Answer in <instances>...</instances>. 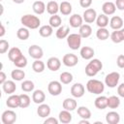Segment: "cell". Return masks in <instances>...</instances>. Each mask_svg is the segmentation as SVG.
<instances>
[{
	"instance_id": "d6a6232c",
	"label": "cell",
	"mask_w": 124,
	"mask_h": 124,
	"mask_svg": "<svg viewBox=\"0 0 124 124\" xmlns=\"http://www.w3.org/2000/svg\"><path fill=\"white\" fill-rule=\"evenodd\" d=\"M77 112H78V116L82 119H89L91 117V111L87 107H83V106L78 107Z\"/></svg>"
},
{
	"instance_id": "2e32d148",
	"label": "cell",
	"mask_w": 124,
	"mask_h": 124,
	"mask_svg": "<svg viewBox=\"0 0 124 124\" xmlns=\"http://www.w3.org/2000/svg\"><path fill=\"white\" fill-rule=\"evenodd\" d=\"M102 11H103V14L107 15V16H111L115 13L116 11V6L113 2H110V1H108V2H105L102 6Z\"/></svg>"
},
{
	"instance_id": "f6af8a7d",
	"label": "cell",
	"mask_w": 124,
	"mask_h": 124,
	"mask_svg": "<svg viewBox=\"0 0 124 124\" xmlns=\"http://www.w3.org/2000/svg\"><path fill=\"white\" fill-rule=\"evenodd\" d=\"M9 46H10L9 42L6 41V40H4V39H2L0 41V53L3 54L5 52H7L8 49H9Z\"/></svg>"
},
{
	"instance_id": "7dc6e473",
	"label": "cell",
	"mask_w": 124,
	"mask_h": 124,
	"mask_svg": "<svg viewBox=\"0 0 124 124\" xmlns=\"http://www.w3.org/2000/svg\"><path fill=\"white\" fill-rule=\"evenodd\" d=\"M59 119H56L54 117H46V119L44 121V124H58Z\"/></svg>"
},
{
	"instance_id": "681fc988",
	"label": "cell",
	"mask_w": 124,
	"mask_h": 124,
	"mask_svg": "<svg viewBox=\"0 0 124 124\" xmlns=\"http://www.w3.org/2000/svg\"><path fill=\"white\" fill-rule=\"evenodd\" d=\"M114 4L116 6V9L120 11H124V0H116Z\"/></svg>"
},
{
	"instance_id": "8d00e7d4",
	"label": "cell",
	"mask_w": 124,
	"mask_h": 124,
	"mask_svg": "<svg viewBox=\"0 0 124 124\" xmlns=\"http://www.w3.org/2000/svg\"><path fill=\"white\" fill-rule=\"evenodd\" d=\"M29 36H30V32H29L28 28H26V27H21L16 31V37L21 41L27 40L29 38Z\"/></svg>"
},
{
	"instance_id": "1f68e13d",
	"label": "cell",
	"mask_w": 124,
	"mask_h": 124,
	"mask_svg": "<svg viewBox=\"0 0 124 124\" xmlns=\"http://www.w3.org/2000/svg\"><path fill=\"white\" fill-rule=\"evenodd\" d=\"M46 12L49 14V15H56L58 12H59V5L56 1H49L47 4H46Z\"/></svg>"
},
{
	"instance_id": "ac0fdd59",
	"label": "cell",
	"mask_w": 124,
	"mask_h": 124,
	"mask_svg": "<svg viewBox=\"0 0 124 124\" xmlns=\"http://www.w3.org/2000/svg\"><path fill=\"white\" fill-rule=\"evenodd\" d=\"M32 100L35 104H43L46 100V94L43 90L41 89H37V90H34L33 94H32Z\"/></svg>"
},
{
	"instance_id": "c3c4849f",
	"label": "cell",
	"mask_w": 124,
	"mask_h": 124,
	"mask_svg": "<svg viewBox=\"0 0 124 124\" xmlns=\"http://www.w3.org/2000/svg\"><path fill=\"white\" fill-rule=\"evenodd\" d=\"M92 4V0H79V5L82 8H89Z\"/></svg>"
},
{
	"instance_id": "f1b7e54d",
	"label": "cell",
	"mask_w": 124,
	"mask_h": 124,
	"mask_svg": "<svg viewBox=\"0 0 124 124\" xmlns=\"http://www.w3.org/2000/svg\"><path fill=\"white\" fill-rule=\"evenodd\" d=\"M59 12L63 16H68L72 13V5L68 1H63L59 5Z\"/></svg>"
},
{
	"instance_id": "8fae6325",
	"label": "cell",
	"mask_w": 124,
	"mask_h": 124,
	"mask_svg": "<svg viewBox=\"0 0 124 124\" xmlns=\"http://www.w3.org/2000/svg\"><path fill=\"white\" fill-rule=\"evenodd\" d=\"M84 92H85V88L79 82L75 83L71 87V94L75 98H80V97H82L84 95Z\"/></svg>"
},
{
	"instance_id": "d590c367",
	"label": "cell",
	"mask_w": 124,
	"mask_h": 124,
	"mask_svg": "<svg viewBox=\"0 0 124 124\" xmlns=\"http://www.w3.org/2000/svg\"><path fill=\"white\" fill-rule=\"evenodd\" d=\"M11 77L14 80H16V81H20L22 80L24 78H25V73L24 71L20 70L19 68L16 69V70H13L12 73H11Z\"/></svg>"
},
{
	"instance_id": "f907efd6",
	"label": "cell",
	"mask_w": 124,
	"mask_h": 124,
	"mask_svg": "<svg viewBox=\"0 0 124 124\" xmlns=\"http://www.w3.org/2000/svg\"><path fill=\"white\" fill-rule=\"evenodd\" d=\"M117 93H118V95L120 97L124 98V82H122L121 84L118 85V87H117Z\"/></svg>"
},
{
	"instance_id": "f5cc1de1",
	"label": "cell",
	"mask_w": 124,
	"mask_h": 124,
	"mask_svg": "<svg viewBox=\"0 0 124 124\" xmlns=\"http://www.w3.org/2000/svg\"><path fill=\"white\" fill-rule=\"evenodd\" d=\"M0 27H1V31H0V37L2 38V37L5 35V33H6V29H5L4 24H1V25H0Z\"/></svg>"
},
{
	"instance_id": "7c38bea8",
	"label": "cell",
	"mask_w": 124,
	"mask_h": 124,
	"mask_svg": "<svg viewBox=\"0 0 124 124\" xmlns=\"http://www.w3.org/2000/svg\"><path fill=\"white\" fill-rule=\"evenodd\" d=\"M46 67L48 70H50L52 72H56L61 67V61L57 57H54V56L49 57L46 61Z\"/></svg>"
},
{
	"instance_id": "30bf717a",
	"label": "cell",
	"mask_w": 124,
	"mask_h": 124,
	"mask_svg": "<svg viewBox=\"0 0 124 124\" xmlns=\"http://www.w3.org/2000/svg\"><path fill=\"white\" fill-rule=\"evenodd\" d=\"M97 13L94 9L92 8H88L86 9L84 12H83V15H82V17H83V20L86 22V23H93L96 18H97Z\"/></svg>"
},
{
	"instance_id": "ee69618b",
	"label": "cell",
	"mask_w": 124,
	"mask_h": 124,
	"mask_svg": "<svg viewBox=\"0 0 124 124\" xmlns=\"http://www.w3.org/2000/svg\"><path fill=\"white\" fill-rule=\"evenodd\" d=\"M34 82L31 81V80H24L22 83H21V89L24 91V92H31L34 90Z\"/></svg>"
},
{
	"instance_id": "e0dca14e",
	"label": "cell",
	"mask_w": 124,
	"mask_h": 124,
	"mask_svg": "<svg viewBox=\"0 0 124 124\" xmlns=\"http://www.w3.org/2000/svg\"><path fill=\"white\" fill-rule=\"evenodd\" d=\"M109 26L113 30H119L123 27V19L119 16H113L109 19Z\"/></svg>"
},
{
	"instance_id": "ba28073f",
	"label": "cell",
	"mask_w": 124,
	"mask_h": 124,
	"mask_svg": "<svg viewBox=\"0 0 124 124\" xmlns=\"http://www.w3.org/2000/svg\"><path fill=\"white\" fill-rule=\"evenodd\" d=\"M28 54L34 59H41L44 56V50L40 46L32 45L28 47Z\"/></svg>"
},
{
	"instance_id": "ab89813d",
	"label": "cell",
	"mask_w": 124,
	"mask_h": 124,
	"mask_svg": "<svg viewBox=\"0 0 124 124\" xmlns=\"http://www.w3.org/2000/svg\"><path fill=\"white\" fill-rule=\"evenodd\" d=\"M73 79H74L73 75L69 72H63L60 74V81L63 84H69L73 81Z\"/></svg>"
},
{
	"instance_id": "ffe728a7",
	"label": "cell",
	"mask_w": 124,
	"mask_h": 124,
	"mask_svg": "<svg viewBox=\"0 0 124 124\" xmlns=\"http://www.w3.org/2000/svg\"><path fill=\"white\" fill-rule=\"evenodd\" d=\"M37 113L40 117L42 118H46L47 116H49L50 114V107L47 104H40L38 108H37Z\"/></svg>"
},
{
	"instance_id": "44dd1931",
	"label": "cell",
	"mask_w": 124,
	"mask_h": 124,
	"mask_svg": "<svg viewBox=\"0 0 124 124\" xmlns=\"http://www.w3.org/2000/svg\"><path fill=\"white\" fill-rule=\"evenodd\" d=\"M106 121L108 124H118L120 121V115L118 112L112 110L107 113L106 115Z\"/></svg>"
},
{
	"instance_id": "484cf974",
	"label": "cell",
	"mask_w": 124,
	"mask_h": 124,
	"mask_svg": "<svg viewBox=\"0 0 124 124\" xmlns=\"http://www.w3.org/2000/svg\"><path fill=\"white\" fill-rule=\"evenodd\" d=\"M53 33V27L50 26L49 24H46V25H43L39 28V34L41 37H44V38H48L52 35Z\"/></svg>"
},
{
	"instance_id": "d4e9b609",
	"label": "cell",
	"mask_w": 124,
	"mask_h": 124,
	"mask_svg": "<svg viewBox=\"0 0 124 124\" xmlns=\"http://www.w3.org/2000/svg\"><path fill=\"white\" fill-rule=\"evenodd\" d=\"M58 119H59V122L63 123V124H68L72 121V114H71V111L67 110V109H63L59 112V115H58Z\"/></svg>"
},
{
	"instance_id": "836d02e7",
	"label": "cell",
	"mask_w": 124,
	"mask_h": 124,
	"mask_svg": "<svg viewBox=\"0 0 124 124\" xmlns=\"http://www.w3.org/2000/svg\"><path fill=\"white\" fill-rule=\"evenodd\" d=\"M45 68H46V65L41 59H35V61L32 63V69L35 73H38V74L43 73L45 71Z\"/></svg>"
},
{
	"instance_id": "db71d44e",
	"label": "cell",
	"mask_w": 124,
	"mask_h": 124,
	"mask_svg": "<svg viewBox=\"0 0 124 124\" xmlns=\"http://www.w3.org/2000/svg\"><path fill=\"white\" fill-rule=\"evenodd\" d=\"M79 124H89V120L88 119H82L81 118V120L78 122Z\"/></svg>"
},
{
	"instance_id": "f546056e",
	"label": "cell",
	"mask_w": 124,
	"mask_h": 124,
	"mask_svg": "<svg viewBox=\"0 0 124 124\" xmlns=\"http://www.w3.org/2000/svg\"><path fill=\"white\" fill-rule=\"evenodd\" d=\"M108 17L107 15L105 14H101L99 16H97V18H96V24L99 28H102V27H107L108 25Z\"/></svg>"
},
{
	"instance_id": "7a4b0ae2",
	"label": "cell",
	"mask_w": 124,
	"mask_h": 124,
	"mask_svg": "<svg viewBox=\"0 0 124 124\" xmlns=\"http://www.w3.org/2000/svg\"><path fill=\"white\" fill-rule=\"evenodd\" d=\"M103 68V63L97 58H93L85 66V74L88 77H95Z\"/></svg>"
},
{
	"instance_id": "7bdbcfd3",
	"label": "cell",
	"mask_w": 124,
	"mask_h": 124,
	"mask_svg": "<svg viewBox=\"0 0 124 124\" xmlns=\"http://www.w3.org/2000/svg\"><path fill=\"white\" fill-rule=\"evenodd\" d=\"M19 98H20V107L19 108H28L30 105V102H31L30 97L27 94H20Z\"/></svg>"
},
{
	"instance_id": "9a60e30c",
	"label": "cell",
	"mask_w": 124,
	"mask_h": 124,
	"mask_svg": "<svg viewBox=\"0 0 124 124\" xmlns=\"http://www.w3.org/2000/svg\"><path fill=\"white\" fill-rule=\"evenodd\" d=\"M79 54H80V56L83 59H85V60H91L93 58L94 54H95V51H94V49L91 46H82L80 48Z\"/></svg>"
},
{
	"instance_id": "bcb514c9",
	"label": "cell",
	"mask_w": 124,
	"mask_h": 124,
	"mask_svg": "<svg viewBox=\"0 0 124 124\" xmlns=\"http://www.w3.org/2000/svg\"><path fill=\"white\" fill-rule=\"evenodd\" d=\"M116 64L119 68L121 69H124V54H120L117 56V59H116Z\"/></svg>"
},
{
	"instance_id": "4fadbf2b",
	"label": "cell",
	"mask_w": 124,
	"mask_h": 124,
	"mask_svg": "<svg viewBox=\"0 0 124 124\" xmlns=\"http://www.w3.org/2000/svg\"><path fill=\"white\" fill-rule=\"evenodd\" d=\"M6 105L10 108H19L20 107V98H19V95L12 94L10 97H8V99L6 101Z\"/></svg>"
},
{
	"instance_id": "603a6c76",
	"label": "cell",
	"mask_w": 124,
	"mask_h": 124,
	"mask_svg": "<svg viewBox=\"0 0 124 124\" xmlns=\"http://www.w3.org/2000/svg\"><path fill=\"white\" fill-rule=\"evenodd\" d=\"M70 34V28L68 25H61L57 28L55 36L57 39H65Z\"/></svg>"
},
{
	"instance_id": "cb8c5ba5",
	"label": "cell",
	"mask_w": 124,
	"mask_h": 124,
	"mask_svg": "<svg viewBox=\"0 0 124 124\" xmlns=\"http://www.w3.org/2000/svg\"><path fill=\"white\" fill-rule=\"evenodd\" d=\"M62 106H63L64 109H67L69 111H73V110H75L77 108L78 104H77V101L75 99H73V98H66L63 101Z\"/></svg>"
},
{
	"instance_id": "d6986e66",
	"label": "cell",
	"mask_w": 124,
	"mask_h": 124,
	"mask_svg": "<svg viewBox=\"0 0 124 124\" xmlns=\"http://www.w3.org/2000/svg\"><path fill=\"white\" fill-rule=\"evenodd\" d=\"M2 89L6 94H10V95L14 94L15 91L16 90V85L14 82V79L13 80H6L2 84Z\"/></svg>"
},
{
	"instance_id": "3957f363",
	"label": "cell",
	"mask_w": 124,
	"mask_h": 124,
	"mask_svg": "<svg viewBox=\"0 0 124 124\" xmlns=\"http://www.w3.org/2000/svg\"><path fill=\"white\" fill-rule=\"evenodd\" d=\"M86 89H87V91L89 93L99 95V94H101V93L104 92V90H105V84L101 80L92 78V79H89L87 81V83H86Z\"/></svg>"
},
{
	"instance_id": "9f6ffc18",
	"label": "cell",
	"mask_w": 124,
	"mask_h": 124,
	"mask_svg": "<svg viewBox=\"0 0 124 124\" xmlns=\"http://www.w3.org/2000/svg\"><path fill=\"white\" fill-rule=\"evenodd\" d=\"M120 32H121V35H122L123 40H124V28H121V29H120Z\"/></svg>"
},
{
	"instance_id": "816d5d0a",
	"label": "cell",
	"mask_w": 124,
	"mask_h": 124,
	"mask_svg": "<svg viewBox=\"0 0 124 124\" xmlns=\"http://www.w3.org/2000/svg\"><path fill=\"white\" fill-rule=\"evenodd\" d=\"M6 78H7V77H6V74H5L3 71H1V72H0V83H1V84H3V83L7 80Z\"/></svg>"
},
{
	"instance_id": "e575fe53",
	"label": "cell",
	"mask_w": 124,
	"mask_h": 124,
	"mask_svg": "<svg viewBox=\"0 0 124 124\" xmlns=\"http://www.w3.org/2000/svg\"><path fill=\"white\" fill-rule=\"evenodd\" d=\"M110 36L108 30L106 28V27H102V28H99L97 31H96V37L101 40V41H105L107 39H108V37Z\"/></svg>"
},
{
	"instance_id": "4dcf8cb0",
	"label": "cell",
	"mask_w": 124,
	"mask_h": 124,
	"mask_svg": "<svg viewBox=\"0 0 124 124\" xmlns=\"http://www.w3.org/2000/svg\"><path fill=\"white\" fill-rule=\"evenodd\" d=\"M21 55H22V52H21V50L18 47H12L8 51V58L12 62H14L15 60H16Z\"/></svg>"
},
{
	"instance_id": "4316f807",
	"label": "cell",
	"mask_w": 124,
	"mask_h": 124,
	"mask_svg": "<svg viewBox=\"0 0 124 124\" xmlns=\"http://www.w3.org/2000/svg\"><path fill=\"white\" fill-rule=\"evenodd\" d=\"M94 105L98 109H105L106 108H108V97H106V96L97 97L95 99Z\"/></svg>"
},
{
	"instance_id": "6da1fadb",
	"label": "cell",
	"mask_w": 124,
	"mask_h": 124,
	"mask_svg": "<svg viewBox=\"0 0 124 124\" xmlns=\"http://www.w3.org/2000/svg\"><path fill=\"white\" fill-rule=\"evenodd\" d=\"M20 22L24 27H26L28 29H37V28H39V26L41 24L40 18L37 16H33V15L22 16L20 18Z\"/></svg>"
},
{
	"instance_id": "83f0119b",
	"label": "cell",
	"mask_w": 124,
	"mask_h": 124,
	"mask_svg": "<svg viewBox=\"0 0 124 124\" xmlns=\"http://www.w3.org/2000/svg\"><path fill=\"white\" fill-rule=\"evenodd\" d=\"M78 34L81 36V38H88V37H90L91 34H92V28H91V26L89 24H87V23L82 24L79 27Z\"/></svg>"
},
{
	"instance_id": "b9f144b4",
	"label": "cell",
	"mask_w": 124,
	"mask_h": 124,
	"mask_svg": "<svg viewBox=\"0 0 124 124\" xmlns=\"http://www.w3.org/2000/svg\"><path fill=\"white\" fill-rule=\"evenodd\" d=\"M13 63H14V65H15L16 68L22 69V68L26 67V65H27V58L22 54V55H21V56H19L16 60H15Z\"/></svg>"
},
{
	"instance_id": "74e56055",
	"label": "cell",
	"mask_w": 124,
	"mask_h": 124,
	"mask_svg": "<svg viewBox=\"0 0 124 124\" xmlns=\"http://www.w3.org/2000/svg\"><path fill=\"white\" fill-rule=\"evenodd\" d=\"M120 106V99L117 96H109L108 98V108H117Z\"/></svg>"
},
{
	"instance_id": "7402d4cb",
	"label": "cell",
	"mask_w": 124,
	"mask_h": 124,
	"mask_svg": "<svg viewBox=\"0 0 124 124\" xmlns=\"http://www.w3.org/2000/svg\"><path fill=\"white\" fill-rule=\"evenodd\" d=\"M32 9L36 15H43L46 9V6L42 0H38V1H35L33 3Z\"/></svg>"
},
{
	"instance_id": "11a10c76",
	"label": "cell",
	"mask_w": 124,
	"mask_h": 124,
	"mask_svg": "<svg viewBox=\"0 0 124 124\" xmlns=\"http://www.w3.org/2000/svg\"><path fill=\"white\" fill-rule=\"evenodd\" d=\"M25 0H13V2L14 3H16V4H21V3H23Z\"/></svg>"
},
{
	"instance_id": "6f0895ef",
	"label": "cell",
	"mask_w": 124,
	"mask_h": 124,
	"mask_svg": "<svg viewBox=\"0 0 124 124\" xmlns=\"http://www.w3.org/2000/svg\"><path fill=\"white\" fill-rule=\"evenodd\" d=\"M1 1H2V0H1Z\"/></svg>"
},
{
	"instance_id": "9c48e42d",
	"label": "cell",
	"mask_w": 124,
	"mask_h": 124,
	"mask_svg": "<svg viewBox=\"0 0 124 124\" xmlns=\"http://www.w3.org/2000/svg\"><path fill=\"white\" fill-rule=\"evenodd\" d=\"M62 62L67 67H75L78 63V58L74 53H67L63 56Z\"/></svg>"
},
{
	"instance_id": "60d3db41",
	"label": "cell",
	"mask_w": 124,
	"mask_h": 124,
	"mask_svg": "<svg viewBox=\"0 0 124 124\" xmlns=\"http://www.w3.org/2000/svg\"><path fill=\"white\" fill-rule=\"evenodd\" d=\"M109 37H110L111 41H112L113 43H115V44H119V43H121V42L124 41V40H123V37H122V35H121L120 29H119V30H114V31L110 34Z\"/></svg>"
},
{
	"instance_id": "277c9868",
	"label": "cell",
	"mask_w": 124,
	"mask_h": 124,
	"mask_svg": "<svg viewBox=\"0 0 124 124\" xmlns=\"http://www.w3.org/2000/svg\"><path fill=\"white\" fill-rule=\"evenodd\" d=\"M81 36L78 33H73V34H69V36L67 37V44L69 46V47L73 50H77L80 47L81 45Z\"/></svg>"
},
{
	"instance_id": "5bb4252c",
	"label": "cell",
	"mask_w": 124,
	"mask_h": 124,
	"mask_svg": "<svg viewBox=\"0 0 124 124\" xmlns=\"http://www.w3.org/2000/svg\"><path fill=\"white\" fill-rule=\"evenodd\" d=\"M69 23H70V26L73 28H78V27L79 28L83 24V17L78 14H74L70 16Z\"/></svg>"
},
{
	"instance_id": "8992f818",
	"label": "cell",
	"mask_w": 124,
	"mask_h": 124,
	"mask_svg": "<svg viewBox=\"0 0 124 124\" xmlns=\"http://www.w3.org/2000/svg\"><path fill=\"white\" fill-rule=\"evenodd\" d=\"M47 91L51 96H58L62 92V83L61 81L51 80L47 85Z\"/></svg>"
},
{
	"instance_id": "52a82bcc",
	"label": "cell",
	"mask_w": 124,
	"mask_h": 124,
	"mask_svg": "<svg viewBox=\"0 0 124 124\" xmlns=\"http://www.w3.org/2000/svg\"><path fill=\"white\" fill-rule=\"evenodd\" d=\"M1 121L3 124H13L16 121V113L13 109H7L2 113Z\"/></svg>"
},
{
	"instance_id": "f35d334b",
	"label": "cell",
	"mask_w": 124,
	"mask_h": 124,
	"mask_svg": "<svg viewBox=\"0 0 124 124\" xmlns=\"http://www.w3.org/2000/svg\"><path fill=\"white\" fill-rule=\"evenodd\" d=\"M48 23L50 26H52L53 28H58L59 26H61L62 24V19L59 16L57 15H52L50 17H49V20H48Z\"/></svg>"
},
{
	"instance_id": "5b68a950",
	"label": "cell",
	"mask_w": 124,
	"mask_h": 124,
	"mask_svg": "<svg viewBox=\"0 0 124 124\" xmlns=\"http://www.w3.org/2000/svg\"><path fill=\"white\" fill-rule=\"evenodd\" d=\"M120 79V75L118 72H111L108 74L105 78V84L109 88H114L117 86Z\"/></svg>"
}]
</instances>
